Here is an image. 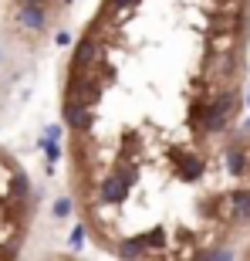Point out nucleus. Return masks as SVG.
<instances>
[{"label": "nucleus", "mask_w": 250, "mask_h": 261, "mask_svg": "<svg viewBox=\"0 0 250 261\" xmlns=\"http://www.w3.org/2000/svg\"><path fill=\"white\" fill-rule=\"evenodd\" d=\"M250 0H98L61 85L81 227L118 258L250 238Z\"/></svg>", "instance_id": "obj_1"}, {"label": "nucleus", "mask_w": 250, "mask_h": 261, "mask_svg": "<svg viewBox=\"0 0 250 261\" xmlns=\"http://www.w3.org/2000/svg\"><path fill=\"white\" fill-rule=\"evenodd\" d=\"M233 254H237V258H250V238H243V241H240V248H237Z\"/></svg>", "instance_id": "obj_3"}, {"label": "nucleus", "mask_w": 250, "mask_h": 261, "mask_svg": "<svg viewBox=\"0 0 250 261\" xmlns=\"http://www.w3.org/2000/svg\"><path fill=\"white\" fill-rule=\"evenodd\" d=\"M71 0H17L14 7V24H20L30 34H44L58 10H65Z\"/></svg>", "instance_id": "obj_2"}]
</instances>
